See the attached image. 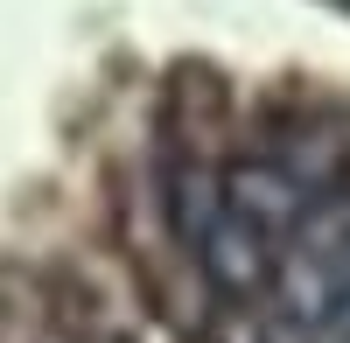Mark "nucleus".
<instances>
[{
    "label": "nucleus",
    "mask_w": 350,
    "mask_h": 343,
    "mask_svg": "<svg viewBox=\"0 0 350 343\" xmlns=\"http://www.w3.org/2000/svg\"><path fill=\"white\" fill-rule=\"evenodd\" d=\"M280 308L301 329H336L350 308V196H323L280 252Z\"/></svg>",
    "instance_id": "1"
},
{
    "label": "nucleus",
    "mask_w": 350,
    "mask_h": 343,
    "mask_svg": "<svg viewBox=\"0 0 350 343\" xmlns=\"http://www.w3.org/2000/svg\"><path fill=\"white\" fill-rule=\"evenodd\" d=\"M224 204L239 210L252 232H267V238L287 232V238H295L323 196H315L287 161H273V154H245V161H231V168H224Z\"/></svg>",
    "instance_id": "2"
},
{
    "label": "nucleus",
    "mask_w": 350,
    "mask_h": 343,
    "mask_svg": "<svg viewBox=\"0 0 350 343\" xmlns=\"http://www.w3.org/2000/svg\"><path fill=\"white\" fill-rule=\"evenodd\" d=\"M196 266L203 280L224 294V301H252V294H267L273 280H280V260H273V238L267 232H252V224L231 210L211 238L196 245Z\"/></svg>",
    "instance_id": "3"
}]
</instances>
